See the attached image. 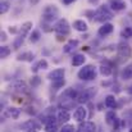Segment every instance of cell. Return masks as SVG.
<instances>
[{"label": "cell", "mask_w": 132, "mask_h": 132, "mask_svg": "<svg viewBox=\"0 0 132 132\" xmlns=\"http://www.w3.org/2000/svg\"><path fill=\"white\" fill-rule=\"evenodd\" d=\"M77 76L81 81H94L97 76L96 67L92 64H86V65H84V68H81L78 71Z\"/></svg>", "instance_id": "6da1fadb"}, {"label": "cell", "mask_w": 132, "mask_h": 132, "mask_svg": "<svg viewBox=\"0 0 132 132\" xmlns=\"http://www.w3.org/2000/svg\"><path fill=\"white\" fill-rule=\"evenodd\" d=\"M113 17V12H112V8L106 6V5H100L96 10V14H95V21L97 22H103V23H106L108 21H110Z\"/></svg>", "instance_id": "7a4b0ae2"}, {"label": "cell", "mask_w": 132, "mask_h": 132, "mask_svg": "<svg viewBox=\"0 0 132 132\" xmlns=\"http://www.w3.org/2000/svg\"><path fill=\"white\" fill-rule=\"evenodd\" d=\"M59 17V9L55 5H46L43 10V22L51 23Z\"/></svg>", "instance_id": "3957f363"}, {"label": "cell", "mask_w": 132, "mask_h": 132, "mask_svg": "<svg viewBox=\"0 0 132 132\" xmlns=\"http://www.w3.org/2000/svg\"><path fill=\"white\" fill-rule=\"evenodd\" d=\"M54 31L56 32V35H63V36H67L71 31V27H69V23L65 18H60L58 19V22L54 24Z\"/></svg>", "instance_id": "277c9868"}, {"label": "cell", "mask_w": 132, "mask_h": 132, "mask_svg": "<svg viewBox=\"0 0 132 132\" xmlns=\"http://www.w3.org/2000/svg\"><path fill=\"white\" fill-rule=\"evenodd\" d=\"M96 92H97V90L95 87L86 88V90H84V91H81V92L78 94L77 101H78L80 104H86V103H88V101L96 95Z\"/></svg>", "instance_id": "5b68a950"}, {"label": "cell", "mask_w": 132, "mask_h": 132, "mask_svg": "<svg viewBox=\"0 0 132 132\" xmlns=\"http://www.w3.org/2000/svg\"><path fill=\"white\" fill-rule=\"evenodd\" d=\"M117 53H118V55H119L121 58L127 59V58H131L132 49L127 43H123V41H122V43H119V44L117 45Z\"/></svg>", "instance_id": "8992f818"}, {"label": "cell", "mask_w": 132, "mask_h": 132, "mask_svg": "<svg viewBox=\"0 0 132 132\" xmlns=\"http://www.w3.org/2000/svg\"><path fill=\"white\" fill-rule=\"evenodd\" d=\"M19 116H21V109H18V108H15V106H10V108L4 109V112H3V114H1V117H3L4 119H6V118L17 119V118H19Z\"/></svg>", "instance_id": "52a82bcc"}, {"label": "cell", "mask_w": 132, "mask_h": 132, "mask_svg": "<svg viewBox=\"0 0 132 132\" xmlns=\"http://www.w3.org/2000/svg\"><path fill=\"white\" fill-rule=\"evenodd\" d=\"M86 117H87V109L85 106H77L76 110H75V113H73V118L77 122L82 123V122H85Z\"/></svg>", "instance_id": "ba28073f"}, {"label": "cell", "mask_w": 132, "mask_h": 132, "mask_svg": "<svg viewBox=\"0 0 132 132\" xmlns=\"http://www.w3.org/2000/svg\"><path fill=\"white\" fill-rule=\"evenodd\" d=\"M9 90H12L13 92H26L27 91V84L24 81H15L13 84L9 85Z\"/></svg>", "instance_id": "9c48e42d"}, {"label": "cell", "mask_w": 132, "mask_h": 132, "mask_svg": "<svg viewBox=\"0 0 132 132\" xmlns=\"http://www.w3.org/2000/svg\"><path fill=\"white\" fill-rule=\"evenodd\" d=\"M64 75H65V69H64V68H56V69L51 71V72L47 75V78H49L50 81H56V80L64 78Z\"/></svg>", "instance_id": "30bf717a"}, {"label": "cell", "mask_w": 132, "mask_h": 132, "mask_svg": "<svg viewBox=\"0 0 132 132\" xmlns=\"http://www.w3.org/2000/svg\"><path fill=\"white\" fill-rule=\"evenodd\" d=\"M113 31H114V26H113L112 23L106 22V23H104V24H103V26L99 28V31H97V35H99V36H101V37H104V36H108V35H110Z\"/></svg>", "instance_id": "8fae6325"}, {"label": "cell", "mask_w": 132, "mask_h": 132, "mask_svg": "<svg viewBox=\"0 0 132 132\" xmlns=\"http://www.w3.org/2000/svg\"><path fill=\"white\" fill-rule=\"evenodd\" d=\"M99 71H100V73H101L103 76L108 77V76H110V75L113 73V64H112L110 62L105 60L104 63H101V65H100Z\"/></svg>", "instance_id": "7c38bea8"}, {"label": "cell", "mask_w": 132, "mask_h": 132, "mask_svg": "<svg viewBox=\"0 0 132 132\" xmlns=\"http://www.w3.org/2000/svg\"><path fill=\"white\" fill-rule=\"evenodd\" d=\"M21 128L24 130V131H27V130H39L40 128V123L36 122L35 119H28V121H26L24 123L21 125Z\"/></svg>", "instance_id": "4fadbf2b"}, {"label": "cell", "mask_w": 132, "mask_h": 132, "mask_svg": "<svg viewBox=\"0 0 132 132\" xmlns=\"http://www.w3.org/2000/svg\"><path fill=\"white\" fill-rule=\"evenodd\" d=\"M109 4H110L112 10L114 12H121L126 9V3L123 0H109Z\"/></svg>", "instance_id": "5bb4252c"}, {"label": "cell", "mask_w": 132, "mask_h": 132, "mask_svg": "<svg viewBox=\"0 0 132 132\" xmlns=\"http://www.w3.org/2000/svg\"><path fill=\"white\" fill-rule=\"evenodd\" d=\"M56 118H58V122L59 123H67L69 119H71V114H69V112L67 110V109H60L59 112H58V116H56Z\"/></svg>", "instance_id": "9a60e30c"}, {"label": "cell", "mask_w": 132, "mask_h": 132, "mask_svg": "<svg viewBox=\"0 0 132 132\" xmlns=\"http://www.w3.org/2000/svg\"><path fill=\"white\" fill-rule=\"evenodd\" d=\"M95 128H96L95 123L87 121V122H84V123L80 126V128L77 130V132H95L96 131Z\"/></svg>", "instance_id": "2e32d148"}, {"label": "cell", "mask_w": 132, "mask_h": 132, "mask_svg": "<svg viewBox=\"0 0 132 132\" xmlns=\"http://www.w3.org/2000/svg\"><path fill=\"white\" fill-rule=\"evenodd\" d=\"M86 62V56L84 54H75L72 58V65L73 67H81Z\"/></svg>", "instance_id": "e0dca14e"}, {"label": "cell", "mask_w": 132, "mask_h": 132, "mask_svg": "<svg viewBox=\"0 0 132 132\" xmlns=\"http://www.w3.org/2000/svg\"><path fill=\"white\" fill-rule=\"evenodd\" d=\"M78 45H80V41H78V40H76V39L73 40V39H72V40H69L67 44L64 45V47H63V51H64L65 54H68V53H72L75 49H77V46H78Z\"/></svg>", "instance_id": "ac0fdd59"}, {"label": "cell", "mask_w": 132, "mask_h": 132, "mask_svg": "<svg viewBox=\"0 0 132 132\" xmlns=\"http://www.w3.org/2000/svg\"><path fill=\"white\" fill-rule=\"evenodd\" d=\"M73 28L76 31H80V32H86L87 31V23L82 19H77L73 22Z\"/></svg>", "instance_id": "d6986e66"}, {"label": "cell", "mask_w": 132, "mask_h": 132, "mask_svg": "<svg viewBox=\"0 0 132 132\" xmlns=\"http://www.w3.org/2000/svg\"><path fill=\"white\" fill-rule=\"evenodd\" d=\"M34 59H35V54L31 51H24L17 56V60L19 62H32Z\"/></svg>", "instance_id": "ffe728a7"}, {"label": "cell", "mask_w": 132, "mask_h": 132, "mask_svg": "<svg viewBox=\"0 0 132 132\" xmlns=\"http://www.w3.org/2000/svg\"><path fill=\"white\" fill-rule=\"evenodd\" d=\"M47 67H49V64H47L46 59H41V60H39V62L31 68V71H32L34 73H37L40 69H46Z\"/></svg>", "instance_id": "44dd1931"}, {"label": "cell", "mask_w": 132, "mask_h": 132, "mask_svg": "<svg viewBox=\"0 0 132 132\" xmlns=\"http://www.w3.org/2000/svg\"><path fill=\"white\" fill-rule=\"evenodd\" d=\"M31 30H32V22L27 21V22H24V23H23V24L19 27V32H18V35L27 36V34H28Z\"/></svg>", "instance_id": "7402d4cb"}, {"label": "cell", "mask_w": 132, "mask_h": 132, "mask_svg": "<svg viewBox=\"0 0 132 132\" xmlns=\"http://www.w3.org/2000/svg\"><path fill=\"white\" fill-rule=\"evenodd\" d=\"M104 103H105V106H108L110 109H113V108L117 106V99H116L114 95H106Z\"/></svg>", "instance_id": "603a6c76"}, {"label": "cell", "mask_w": 132, "mask_h": 132, "mask_svg": "<svg viewBox=\"0 0 132 132\" xmlns=\"http://www.w3.org/2000/svg\"><path fill=\"white\" fill-rule=\"evenodd\" d=\"M117 121H118V118H117V114H116L113 110H110V112H108V113L105 114V122H106L108 125H110V126H114Z\"/></svg>", "instance_id": "cb8c5ba5"}, {"label": "cell", "mask_w": 132, "mask_h": 132, "mask_svg": "<svg viewBox=\"0 0 132 132\" xmlns=\"http://www.w3.org/2000/svg\"><path fill=\"white\" fill-rule=\"evenodd\" d=\"M121 77L123 80H132V65H127L122 69Z\"/></svg>", "instance_id": "d4e9b609"}, {"label": "cell", "mask_w": 132, "mask_h": 132, "mask_svg": "<svg viewBox=\"0 0 132 132\" xmlns=\"http://www.w3.org/2000/svg\"><path fill=\"white\" fill-rule=\"evenodd\" d=\"M24 39H26V36L18 35V37H15V40L13 41V49L14 50H18L19 47H22V45L24 43Z\"/></svg>", "instance_id": "484cf974"}, {"label": "cell", "mask_w": 132, "mask_h": 132, "mask_svg": "<svg viewBox=\"0 0 132 132\" xmlns=\"http://www.w3.org/2000/svg\"><path fill=\"white\" fill-rule=\"evenodd\" d=\"M40 37H41L40 31H39V30H35V31H32L31 35H30V41H31L32 44H36V43L40 40Z\"/></svg>", "instance_id": "4316f807"}, {"label": "cell", "mask_w": 132, "mask_h": 132, "mask_svg": "<svg viewBox=\"0 0 132 132\" xmlns=\"http://www.w3.org/2000/svg\"><path fill=\"white\" fill-rule=\"evenodd\" d=\"M10 53H12V50H10L9 46H1V47H0V58H1V59L8 58V56L10 55Z\"/></svg>", "instance_id": "83f0119b"}, {"label": "cell", "mask_w": 132, "mask_h": 132, "mask_svg": "<svg viewBox=\"0 0 132 132\" xmlns=\"http://www.w3.org/2000/svg\"><path fill=\"white\" fill-rule=\"evenodd\" d=\"M64 85H65V80H64V78H62V80H56V81H53L51 88H53V90H59V88H63Z\"/></svg>", "instance_id": "f1b7e54d"}, {"label": "cell", "mask_w": 132, "mask_h": 132, "mask_svg": "<svg viewBox=\"0 0 132 132\" xmlns=\"http://www.w3.org/2000/svg\"><path fill=\"white\" fill-rule=\"evenodd\" d=\"M121 36L123 39H130V37H132V27H125L121 31Z\"/></svg>", "instance_id": "f546056e"}, {"label": "cell", "mask_w": 132, "mask_h": 132, "mask_svg": "<svg viewBox=\"0 0 132 132\" xmlns=\"http://www.w3.org/2000/svg\"><path fill=\"white\" fill-rule=\"evenodd\" d=\"M9 9H10V4H9V1L4 0V1L0 3V13H1V14H5Z\"/></svg>", "instance_id": "4dcf8cb0"}, {"label": "cell", "mask_w": 132, "mask_h": 132, "mask_svg": "<svg viewBox=\"0 0 132 132\" xmlns=\"http://www.w3.org/2000/svg\"><path fill=\"white\" fill-rule=\"evenodd\" d=\"M45 132H58V126H56V123L45 125Z\"/></svg>", "instance_id": "1f68e13d"}, {"label": "cell", "mask_w": 132, "mask_h": 132, "mask_svg": "<svg viewBox=\"0 0 132 132\" xmlns=\"http://www.w3.org/2000/svg\"><path fill=\"white\" fill-rule=\"evenodd\" d=\"M30 84H31V86H32V87H37V86L41 84V78H40L39 76H34V77L31 78Z\"/></svg>", "instance_id": "d6a6232c"}, {"label": "cell", "mask_w": 132, "mask_h": 132, "mask_svg": "<svg viewBox=\"0 0 132 132\" xmlns=\"http://www.w3.org/2000/svg\"><path fill=\"white\" fill-rule=\"evenodd\" d=\"M60 132H76V128H75L73 125H64L62 127Z\"/></svg>", "instance_id": "836d02e7"}, {"label": "cell", "mask_w": 132, "mask_h": 132, "mask_svg": "<svg viewBox=\"0 0 132 132\" xmlns=\"http://www.w3.org/2000/svg\"><path fill=\"white\" fill-rule=\"evenodd\" d=\"M95 14H96V10H86L85 12V15L88 19H95Z\"/></svg>", "instance_id": "e575fe53"}, {"label": "cell", "mask_w": 132, "mask_h": 132, "mask_svg": "<svg viewBox=\"0 0 132 132\" xmlns=\"http://www.w3.org/2000/svg\"><path fill=\"white\" fill-rule=\"evenodd\" d=\"M9 32H10V34H18L19 30H18L15 26H10V27H9Z\"/></svg>", "instance_id": "d590c367"}, {"label": "cell", "mask_w": 132, "mask_h": 132, "mask_svg": "<svg viewBox=\"0 0 132 132\" xmlns=\"http://www.w3.org/2000/svg\"><path fill=\"white\" fill-rule=\"evenodd\" d=\"M0 40H1L3 43L8 40V37H6V32H5V31H1V34H0Z\"/></svg>", "instance_id": "8d00e7d4"}, {"label": "cell", "mask_w": 132, "mask_h": 132, "mask_svg": "<svg viewBox=\"0 0 132 132\" xmlns=\"http://www.w3.org/2000/svg\"><path fill=\"white\" fill-rule=\"evenodd\" d=\"M62 1H63L64 5H71V4H73L76 0H62Z\"/></svg>", "instance_id": "74e56055"}, {"label": "cell", "mask_w": 132, "mask_h": 132, "mask_svg": "<svg viewBox=\"0 0 132 132\" xmlns=\"http://www.w3.org/2000/svg\"><path fill=\"white\" fill-rule=\"evenodd\" d=\"M56 40H58V41H64V40H65V36H63V35H56Z\"/></svg>", "instance_id": "f35d334b"}, {"label": "cell", "mask_w": 132, "mask_h": 132, "mask_svg": "<svg viewBox=\"0 0 132 132\" xmlns=\"http://www.w3.org/2000/svg\"><path fill=\"white\" fill-rule=\"evenodd\" d=\"M99 1H100V0H88V3H90V4H92V5L99 4Z\"/></svg>", "instance_id": "ab89813d"}, {"label": "cell", "mask_w": 132, "mask_h": 132, "mask_svg": "<svg viewBox=\"0 0 132 132\" xmlns=\"http://www.w3.org/2000/svg\"><path fill=\"white\" fill-rule=\"evenodd\" d=\"M127 91H128V94H131V95H132V85L128 87V90H127Z\"/></svg>", "instance_id": "60d3db41"}, {"label": "cell", "mask_w": 132, "mask_h": 132, "mask_svg": "<svg viewBox=\"0 0 132 132\" xmlns=\"http://www.w3.org/2000/svg\"><path fill=\"white\" fill-rule=\"evenodd\" d=\"M24 132H37V130H27V131Z\"/></svg>", "instance_id": "b9f144b4"}, {"label": "cell", "mask_w": 132, "mask_h": 132, "mask_svg": "<svg viewBox=\"0 0 132 132\" xmlns=\"http://www.w3.org/2000/svg\"><path fill=\"white\" fill-rule=\"evenodd\" d=\"M130 132H132V128H131V130H130Z\"/></svg>", "instance_id": "7bdbcfd3"}, {"label": "cell", "mask_w": 132, "mask_h": 132, "mask_svg": "<svg viewBox=\"0 0 132 132\" xmlns=\"http://www.w3.org/2000/svg\"><path fill=\"white\" fill-rule=\"evenodd\" d=\"M131 1H132V0H131Z\"/></svg>", "instance_id": "ee69618b"}]
</instances>
